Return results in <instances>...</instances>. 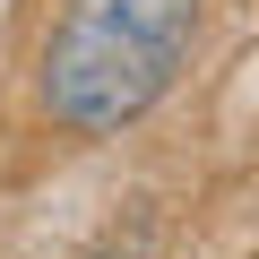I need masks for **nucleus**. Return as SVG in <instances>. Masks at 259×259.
<instances>
[{
  "mask_svg": "<svg viewBox=\"0 0 259 259\" xmlns=\"http://www.w3.org/2000/svg\"><path fill=\"white\" fill-rule=\"evenodd\" d=\"M199 44V0H69L44 44V112L112 139L121 121L173 95Z\"/></svg>",
  "mask_w": 259,
  "mask_h": 259,
  "instance_id": "1",
  "label": "nucleus"
}]
</instances>
